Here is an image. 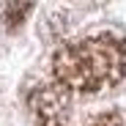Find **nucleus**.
<instances>
[{
	"label": "nucleus",
	"instance_id": "obj_1",
	"mask_svg": "<svg viewBox=\"0 0 126 126\" xmlns=\"http://www.w3.org/2000/svg\"><path fill=\"white\" fill-rule=\"evenodd\" d=\"M126 44L115 33H99L60 47L52 58L55 82L71 91L96 93L123 79Z\"/></svg>",
	"mask_w": 126,
	"mask_h": 126
},
{
	"label": "nucleus",
	"instance_id": "obj_2",
	"mask_svg": "<svg viewBox=\"0 0 126 126\" xmlns=\"http://www.w3.org/2000/svg\"><path fill=\"white\" fill-rule=\"evenodd\" d=\"M30 107L38 121V126H66L69 121V91L52 82L38 85L30 93Z\"/></svg>",
	"mask_w": 126,
	"mask_h": 126
},
{
	"label": "nucleus",
	"instance_id": "obj_3",
	"mask_svg": "<svg viewBox=\"0 0 126 126\" xmlns=\"http://www.w3.org/2000/svg\"><path fill=\"white\" fill-rule=\"evenodd\" d=\"M88 126H121V115H115V112H104V115H96Z\"/></svg>",
	"mask_w": 126,
	"mask_h": 126
}]
</instances>
